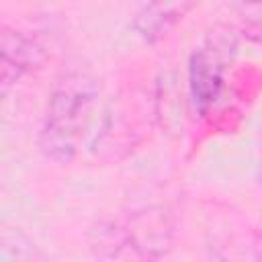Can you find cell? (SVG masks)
<instances>
[{"label":"cell","instance_id":"6da1fadb","mask_svg":"<svg viewBox=\"0 0 262 262\" xmlns=\"http://www.w3.org/2000/svg\"><path fill=\"white\" fill-rule=\"evenodd\" d=\"M98 100V84L88 74H68L53 88L39 131L41 154L55 164H70L88 131Z\"/></svg>","mask_w":262,"mask_h":262},{"label":"cell","instance_id":"7a4b0ae2","mask_svg":"<svg viewBox=\"0 0 262 262\" xmlns=\"http://www.w3.org/2000/svg\"><path fill=\"white\" fill-rule=\"evenodd\" d=\"M237 53V35L227 25H217L203 41L194 47L188 61V88L190 98L199 115H209V111L221 98L225 88V74L233 63Z\"/></svg>","mask_w":262,"mask_h":262},{"label":"cell","instance_id":"3957f363","mask_svg":"<svg viewBox=\"0 0 262 262\" xmlns=\"http://www.w3.org/2000/svg\"><path fill=\"white\" fill-rule=\"evenodd\" d=\"M47 57L43 43L27 31L4 27L0 39V80L6 92L23 76L39 70Z\"/></svg>","mask_w":262,"mask_h":262},{"label":"cell","instance_id":"277c9868","mask_svg":"<svg viewBox=\"0 0 262 262\" xmlns=\"http://www.w3.org/2000/svg\"><path fill=\"white\" fill-rule=\"evenodd\" d=\"M199 4V0H137L133 31L145 43H158Z\"/></svg>","mask_w":262,"mask_h":262},{"label":"cell","instance_id":"5b68a950","mask_svg":"<svg viewBox=\"0 0 262 262\" xmlns=\"http://www.w3.org/2000/svg\"><path fill=\"white\" fill-rule=\"evenodd\" d=\"M242 20H244V33L250 39L262 43V0L242 6Z\"/></svg>","mask_w":262,"mask_h":262},{"label":"cell","instance_id":"8992f818","mask_svg":"<svg viewBox=\"0 0 262 262\" xmlns=\"http://www.w3.org/2000/svg\"><path fill=\"white\" fill-rule=\"evenodd\" d=\"M254 2H260V0H239L242 6H246V4H254Z\"/></svg>","mask_w":262,"mask_h":262}]
</instances>
